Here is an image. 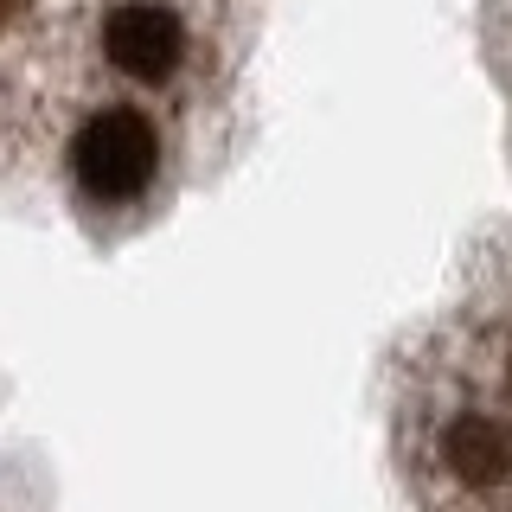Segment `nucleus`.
<instances>
[{
  "instance_id": "nucleus-1",
  "label": "nucleus",
  "mask_w": 512,
  "mask_h": 512,
  "mask_svg": "<svg viewBox=\"0 0 512 512\" xmlns=\"http://www.w3.org/2000/svg\"><path fill=\"white\" fill-rule=\"evenodd\" d=\"M442 512H506L512 506V410L487 397H461L436 410L416 442Z\"/></svg>"
},
{
  "instance_id": "nucleus-2",
  "label": "nucleus",
  "mask_w": 512,
  "mask_h": 512,
  "mask_svg": "<svg viewBox=\"0 0 512 512\" xmlns=\"http://www.w3.org/2000/svg\"><path fill=\"white\" fill-rule=\"evenodd\" d=\"M71 173L96 205H135L160 173V128L148 109L109 103L77 128L71 141Z\"/></svg>"
},
{
  "instance_id": "nucleus-3",
  "label": "nucleus",
  "mask_w": 512,
  "mask_h": 512,
  "mask_svg": "<svg viewBox=\"0 0 512 512\" xmlns=\"http://www.w3.org/2000/svg\"><path fill=\"white\" fill-rule=\"evenodd\" d=\"M186 52H192V32L173 0H116L103 13V58L128 84H173Z\"/></svg>"
},
{
  "instance_id": "nucleus-4",
  "label": "nucleus",
  "mask_w": 512,
  "mask_h": 512,
  "mask_svg": "<svg viewBox=\"0 0 512 512\" xmlns=\"http://www.w3.org/2000/svg\"><path fill=\"white\" fill-rule=\"evenodd\" d=\"M480 378L493 384V404L512 410V308L487 327V346H480Z\"/></svg>"
},
{
  "instance_id": "nucleus-5",
  "label": "nucleus",
  "mask_w": 512,
  "mask_h": 512,
  "mask_svg": "<svg viewBox=\"0 0 512 512\" xmlns=\"http://www.w3.org/2000/svg\"><path fill=\"white\" fill-rule=\"evenodd\" d=\"M32 7V0H0V32H13V20Z\"/></svg>"
},
{
  "instance_id": "nucleus-6",
  "label": "nucleus",
  "mask_w": 512,
  "mask_h": 512,
  "mask_svg": "<svg viewBox=\"0 0 512 512\" xmlns=\"http://www.w3.org/2000/svg\"><path fill=\"white\" fill-rule=\"evenodd\" d=\"M506 13H512V0H506Z\"/></svg>"
},
{
  "instance_id": "nucleus-7",
  "label": "nucleus",
  "mask_w": 512,
  "mask_h": 512,
  "mask_svg": "<svg viewBox=\"0 0 512 512\" xmlns=\"http://www.w3.org/2000/svg\"><path fill=\"white\" fill-rule=\"evenodd\" d=\"M506 512H512V506H506Z\"/></svg>"
}]
</instances>
